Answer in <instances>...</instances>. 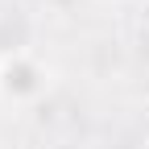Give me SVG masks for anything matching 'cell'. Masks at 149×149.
I'll return each instance as SVG.
<instances>
[{
	"label": "cell",
	"instance_id": "cell-1",
	"mask_svg": "<svg viewBox=\"0 0 149 149\" xmlns=\"http://www.w3.org/2000/svg\"><path fill=\"white\" fill-rule=\"evenodd\" d=\"M54 70L29 50H8L0 62V100L8 108H33L50 95Z\"/></svg>",
	"mask_w": 149,
	"mask_h": 149
},
{
	"label": "cell",
	"instance_id": "cell-4",
	"mask_svg": "<svg viewBox=\"0 0 149 149\" xmlns=\"http://www.w3.org/2000/svg\"><path fill=\"white\" fill-rule=\"evenodd\" d=\"M104 4H116V0H104Z\"/></svg>",
	"mask_w": 149,
	"mask_h": 149
},
{
	"label": "cell",
	"instance_id": "cell-2",
	"mask_svg": "<svg viewBox=\"0 0 149 149\" xmlns=\"http://www.w3.org/2000/svg\"><path fill=\"white\" fill-rule=\"evenodd\" d=\"M145 149H149V128H145Z\"/></svg>",
	"mask_w": 149,
	"mask_h": 149
},
{
	"label": "cell",
	"instance_id": "cell-3",
	"mask_svg": "<svg viewBox=\"0 0 149 149\" xmlns=\"http://www.w3.org/2000/svg\"><path fill=\"white\" fill-rule=\"evenodd\" d=\"M4 54H8V50H0V62H4Z\"/></svg>",
	"mask_w": 149,
	"mask_h": 149
}]
</instances>
